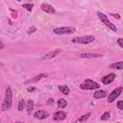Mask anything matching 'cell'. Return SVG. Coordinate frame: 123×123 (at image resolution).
<instances>
[{
    "label": "cell",
    "mask_w": 123,
    "mask_h": 123,
    "mask_svg": "<svg viewBox=\"0 0 123 123\" xmlns=\"http://www.w3.org/2000/svg\"><path fill=\"white\" fill-rule=\"evenodd\" d=\"M12 99V92L10 86H8L5 93V97L2 103L1 108L2 111H5L8 110L11 107Z\"/></svg>",
    "instance_id": "cell-1"
},
{
    "label": "cell",
    "mask_w": 123,
    "mask_h": 123,
    "mask_svg": "<svg viewBox=\"0 0 123 123\" xmlns=\"http://www.w3.org/2000/svg\"><path fill=\"white\" fill-rule=\"evenodd\" d=\"M95 40L94 37L92 36H85L74 37L71 39V42L75 44H88L93 42Z\"/></svg>",
    "instance_id": "cell-2"
},
{
    "label": "cell",
    "mask_w": 123,
    "mask_h": 123,
    "mask_svg": "<svg viewBox=\"0 0 123 123\" xmlns=\"http://www.w3.org/2000/svg\"><path fill=\"white\" fill-rule=\"evenodd\" d=\"M79 87L83 90H94L99 88L100 86L97 82L91 79H86L80 84Z\"/></svg>",
    "instance_id": "cell-3"
},
{
    "label": "cell",
    "mask_w": 123,
    "mask_h": 123,
    "mask_svg": "<svg viewBox=\"0 0 123 123\" xmlns=\"http://www.w3.org/2000/svg\"><path fill=\"white\" fill-rule=\"evenodd\" d=\"M97 14L99 20L104 24H105L113 32H116L117 31V28L116 26L108 19L107 16L106 14L100 12H97Z\"/></svg>",
    "instance_id": "cell-4"
},
{
    "label": "cell",
    "mask_w": 123,
    "mask_h": 123,
    "mask_svg": "<svg viewBox=\"0 0 123 123\" xmlns=\"http://www.w3.org/2000/svg\"><path fill=\"white\" fill-rule=\"evenodd\" d=\"M76 29L73 26H65L59 28H56L53 29V32L57 35H69L74 33L76 32Z\"/></svg>",
    "instance_id": "cell-5"
},
{
    "label": "cell",
    "mask_w": 123,
    "mask_h": 123,
    "mask_svg": "<svg viewBox=\"0 0 123 123\" xmlns=\"http://www.w3.org/2000/svg\"><path fill=\"white\" fill-rule=\"evenodd\" d=\"M123 88L122 86H119L113 89L108 96L107 101L109 103L113 102L115 99H116L121 95L123 92Z\"/></svg>",
    "instance_id": "cell-6"
},
{
    "label": "cell",
    "mask_w": 123,
    "mask_h": 123,
    "mask_svg": "<svg viewBox=\"0 0 123 123\" xmlns=\"http://www.w3.org/2000/svg\"><path fill=\"white\" fill-rule=\"evenodd\" d=\"M49 115V113L43 110H40L37 111L34 114V117L37 120H42L47 118Z\"/></svg>",
    "instance_id": "cell-7"
},
{
    "label": "cell",
    "mask_w": 123,
    "mask_h": 123,
    "mask_svg": "<svg viewBox=\"0 0 123 123\" xmlns=\"http://www.w3.org/2000/svg\"><path fill=\"white\" fill-rule=\"evenodd\" d=\"M116 75L113 73H110L109 74L103 76L101 78V82L105 85H109L115 79Z\"/></svg>",
    "instance_id": "cell-8"
},
{
    "label": "cell",
    "mask_w": 123,
    "mask_h": 123,
    "mask_svg": "<svg viewBox=\"0 0 123 123\" xmlns=\"http://www.w3.org/2000/svg\"><path fill=\"white\" fill-rule=\"evenodd\" d=\"M40 9L45 12L49 14H54L56 12L55 9L51 5L48 3H43L40 6Z\"/></svg>",
    "instance_id": "cell-9"
},
{
    "label": "cell",
    "mask_w": 123,
    "mask_h": 123,
    "mask_svg": "<svg viewBox=\"0 0 123 123\" xmlns=\"http://www.w3.org/2000/svg\"><path fill=\"white\" fill-rule=\"evenodd\" d=\"M67 116V114L63 111H60L54 112L53 114L52 119L56 121L64 120Z\"/></svg>",
    "instance_id": "cell-10"
},
{
    "label": "cell",
    "mask_w": 123,
    "mask_h": 123,
    "mask_svg": "<svg viewBox=\"0 0 123 123\" xmlns=\"http://www.w3.org/2000/svg\"><path fill=\"white\" fill-rule=\"evenodd\" d=\"M102 56V55L96 53H84L80 54L79 57L81 58L91 59L99 58Z\"/></svg>",
    "instance_id": "cell-11"
},
{
    "label": "cell",
    "mask_w": 123,
    "mask_h": 123,
    "mask_svg": "<svg viewBox=\"0 0 123 123\" xmlns=\"http://www.w3.org/2000/svg\"><path fill=\"white\" fill-rule=\"evenodd\" d=\"M108 92L105 90H98L95 91L93 94V98H102L106 97Z\"/></svg>",
    "instance_id": "cell-12"
},
{
    "label": "cell",
    "mask_w": 123,
    "mask_h": 123,
    "mask_svg": "<svg viewBox=\"0 0 123 123\" xmlns=\"http://www.w3.org/2000/svg\"><path fill=\"white\" fill-rule=\"evenodd\" d=\"M62 51V50L61 49H56L54 51H50V52H49L48 53H47V54H46L45 56L43 57V59L47 60V59H49L53 58L55 57L57 55L59 54Z\"/></svg>",
    "instance_id": "cell-13"
},
{
    "label": "cell",
    "mask_w": 123,
    "mask_h": 123,
    "mask_svg": "<svg viewBox=\"0 0 123 123\" xmlns=\"http://www.w3.org/2000/svg\"><path fill=\"white\" fill-rule=\"evenodd\" d=\"M109 67L116 70H122L123 68V61L117 62H116L112 63L109 65Z\"/></svg>",
    "instance_id": "cell-14"
},
{
    "label": "cell",
    "mask_w": 123,
    "mask_h": 123,
    "mask_svg": "<svg viewBox=\"0 0 123 123\" xmlns=\"http://www.w3.org/2000/svg\"><path fill=\"white\" fill-rule=\"evenodd\" d=\"M34 102L32 100L29 99L27 101L26 105V109L27 111V113L28 115H29L32 112L34 109Z\"/></svg>",
    "instance_id": "cell-15"
},
{
    "label": "cell",
    "mask_w": 123,
    "mask_h": 123,
    "mask_svg": "<svg viewBox=\"0 0 123 123\" xmlns=\"http://www.w3.org/2000/svg\"><path fill=\"white\" fill-rule=\"evenodd\" d=\"M59 90L64 95H68L70 89L67 85H59L58 86Z\"/></svg>",
    "instance_id": "cell-16"
},
{
    "label": "cell",
    "mask_w": 123,
    "mask_h": 123,
    "mask_svg": "<svg viewBox=\"0 0 123 123\" xmlns=\"http://www.w3.org/2000/svg\"><path fill=\"white\" fill-rule=\"evenodd\" d=\"M67 101L63 98H60L57 102V105L59 108L61 109H63L67 106Z\"/></svg>",
    "instance_id": "cell-17"
},
{
    "label": "cell",
    "mask_w": 123,
    "mask_h": 123,
    "mask_svg": "<svg viewBox=\"0 0 123 123\" xmlns=\"http://www.w3.org/2000/svg\"><path fill=\"white\" fill-rule=\"evenodd\" d=\"M47 74H39L36 76L34 78H33L29 82L31 83H36L38 82L40 79L43 78H45L47 77Z\"/></svg>",
    "instance_id": "cell-18"
},
{
    "label": "cell",
    "mask_w": 123,
    "mask_h": 123,
    "mask_svg": "<svg viewBox=\"0 0 123 123\" xmlns=\"http://www.w3.org/2000/svg\"><path fill=\"white\" fill-rule=\"evenodd\" d=\"M90 115H91V113L90 112H88V113L80 116L79 118H78L77 119V120L79 122H86V121H87L89 119Z\"/></svg>",
    "instance_id": "cell-19"
},
{
    "label": "cell",
    "mask_w": 123,
    "mask_h": 123,
    "mask_svg": "<svg viewBox=\"0 0 123 123\" xmlns=\"http://www.w3.org/2000/svg\"><path fill=\"white\" fill-rule=\"evenodd\" d=\"M25 103L24 99H21L18 102V104L17 106L18 111H20L23 110L25 107Z\"/></svg>",
    "instance_id": "cell-20"
},
{
    "label": "cell",
    "mask_w": 123,
    "mask_h": 123,
    "mask_svg": "<svg viewBox=\"0 0 123 123\" xmlns=\"http://www.w3.org/2000/svg\"><path fill=\"white\" fill-rule=\"evenodd\" d=\"M110 116L111 115L110 112L108 111H106L101 115L100 117V119L102 121H107L110 118Z\"/></svg>",
    "instance_id": "cell-21"
},
{
    "label": "cell",
    "mask_w": 123,
    "mask_h": 123,
    "mask_svg": "<svg viewBox=\"0 0 123 123\" xmlns=\"http://www.w3.org/2000/svg\"><path fill=\"white\" fill-rule=\"evenodd\" d=\"M34 4H30V3H25L22 5V6L25 9H26L29 12H31L33 6Z\"/></svg>",
    "instance_id": "cell-22"
},
{
    "label": "cell",
    "mask_w": 123,
    "mask_h": 123,
    "mask_svg": "<svg viewBox=\"0 0 123 123\" xmlns=\"http://www.w3.org/2000/svg\"><path fill=\"white\" fill-rule=\"evenodd\" d=\"M37 30V27L34 26H30L29 29L27 30V33L29 35H31L32 33L35 32L36 30Z\"/></svg>",
    "instance_id": "cell-23"
},
{
    "label": "cell",
    "mask_w": 123,
    "mask_h": 123,
    "mask_svg": "<svg viewBox=\"0 0 123 123\" xmlns=\"http://www.w3.org/2000/svg\"><path fill=\"white\" fill-rule=\"evenodd\" d=\"M109 15H110L111 16H113L114 18H115L116 19H120L121 18V15L119 14L118 13H110Z\"/></svg>",
    "instance_id": "cell-24"
},
{
    "label": "cell",
    "mask_w": 123,
    "mask_h": 123,
    "mask_svg": "<svg viewBox=\"0 0 123 123\" xmlns=\"http://www.w3.org/2000/svg\"><path fill=\"white\" fill-rule=\"evenodd\" d=\"M117 107L120 109L121 110H123V101L122 100H119L117 102Z\"/></svg>",
    "instance_id": "cell-25"
},
{
    "label": "cell",
    "mask_w": 123,
    "mask_h": 123,
    "mask_svg": "<svg viewBox=\"0 0 123 123\" xmlns=\"http://www.w3.org/2000/svg\"><path fill=\"white\" fill-rule=\"evenodd\" d=\"M117 43L118 45L121 48H123V38L120 37L118 38L117 40Z\"/></svg>",
    "instance_id": "cell-26"
},
{
    "label": "cell",
    "mask_w": 123,
    "mask_h": 123,
    "mask_svg": "<svg viewBox=\"0 0 123 123\" xmlns=\"http://www.w3.org/2000/svg\"><path fill=\"white\" fill-rule=\"evenodd\" d=\"M27 90L29 92H33L36 90V88L34 86H31V87H28Z\"/></svg>",
    "instance_id": "cell-27"
},
{
    "label": "cell",
    "mask_w": 123,
    "mask_h": 123,
    "mask_svg": "<svg viewBox=\"0 0 123 123\" xmlns=\"http://www.w3.org/2000/svg\"><path fill=\"white\" fill-rule=\"evenodd\" d=\"M54 102V99L53 98H50L49 99H48V101H47V103L48 104H53Z\"/></svg>",
    "instance_id": "cell-28"
},
{
    "label": "cell",
    "mask_w": 123,
    "mask_h": 123,
    "mask_svg": "<svg viewBox=\"0 0 123 123\" xmlns=\"http://www.w3.org/2000/svg\"><path fill=\"white\" fill-rule=\"evenodd\" d=\"M4 45H3L2 42L0 41V49H4Z\"/></svg>",
    "instance_id": "cell-29"
}]
</instances>
